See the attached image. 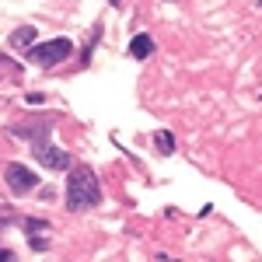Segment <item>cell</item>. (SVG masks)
Returning <instances> with one entry per match:
<instances>
[{"label":"cell","instance_id":"7a4b0ae2","mask_svg":"<svg viewBox=\"0 0 262 262\" xmlns=\"http://www.w3.org/2000/svg\"><path fill=\"white\" fill-rule=\"evenodd\" d=\"M98 203H101V185H98L95 168H88V164L70 168V179H67V210L81 213V210H95Z\"/></svg>","mask_w":262,"mask_h":262},{"label":"cell","instance_id":"7c38bea8","mask_svg":"<svg viewBox=\"0 0 262 262\" xmlns=\"http://www.w3.org/2000/svg\"><path fill=\"white\" fill-rule=\"evenodd\" d=\"M7 224H11V217H0V231H4V227H7Z\"/></svg>","mask_w":262,"mask_h":262},{"label":"cell","instance_id":"3957f363","mask_svg":"<svg viewBox=\"0 0 262 262\" xmlns=\"http://www.w3.org/2000/svg\"><path fill=\"white\" fill-rule=\"evenodd\" d=\"M25 53H28V60L35 63V67L49 70V67L63 63L70 53H74V42L63 39V35H56V39H49V42H35V46H32V49H25Z\"/></svg>","mask_w":262,"mask_h":262},{"label":"cell","instance_id":"52a82bcc","mask_svg":"<svg viewBox=\"0 0 262 262\" xmlns=\"http://www.w3.org/2000/svg\"><path fill=\"white\" fill-rule=\"evenodd\" d=\"M154 143H158V154H164V158L175 154V137H171L168 129H158V133H154Z\"/></svg>","mask_w":262,"mask_h":262},{"label":"cell","instance_id":"277c9868","mask_svg":"<svg viewBox=\"0 0 262 262\" xmlns=\"http://www.w3.org/2000/svg\"><path fill=\"white\" fill-rule=\"evenodd\" d=\"M4 182H7V189L14 192V196H28L35 185H39V175L28 168V164H18L11 161L7 168H4Z\"/></svg>","mask_w":262,"mask_h":262},{"label":"cell","instance_id":"4fadbf2b","mask_svg":"<svg viewBox=\"0 0 262 262\" xmlns=\"http://www.w3.org/2000/svg\"><path fill=\"white\" fill-rule=\"evenodd\" d=\"M108 4H112V7H119V4H122V0H108Z\"/></svg>","mask_w":262,"mask_h":262},{"label":"cell","instance_id":"5b68a950","mask_svg":"<svg viewBox=\"0 0 262 262\" xmlns=\"http://www.w3.org/2000/svg\"><path fill=\"white\" fill-rule=\"evenodd\" d=\"M129 56H133V60H150V56H154V39H150L147 32L133 35V42H129Z\"/></svg>","mask_w":262,"mask_h":262},{"label":"cell","instance_id":"8fae6325","mask_svg":"<svg viewBox=\"0 0 262 262\" xmlns=\"http://www.w3.org/2000/svg\"><path fill=\"white\" fill-rule=\"evenodd\" d=\"M25 101H28V105H42V101H46V98H42V95H35V91H32V95H25Z\"/></svg>","mask_w":262,"mask_h":262},{"label":"cell","instance_id":"9c48e42d","mask_svg":"<svg viewBox=\"0 0 262 262\" xmlns=\"http://www.w3.org/2000/svg\"><path fill=\"white\" fill-rule=\"evenodd\" d=\"M21 227H25V234H28V231H49V224L39 221V217H28V221H21Z\"/></svg>","mask_w":262,"mask_h":262},{"label":"cell","instance_id":"ba28073f","mask_svg":"<svg viewBox=\"0 0 262 262\" xmlns=\"http://www.w3.org/2000/svg\"><path fill=\"white\" fill-rule=\"evenodd\" d=\"M4 77H18V63L7 60V56H0V81Z\"/></svg>","mask_w":262,"mask_h":262},{"label":"cell","instance_id":"8992f818","mask_svg":"<svg viewBox=\"0 0 262 262\" xmlns=\"http://www.w3.org/2000/svg\"><path fill=\"white\" fill-rule=\"evenodd\" d=\"M35 39H39V32H35V28H32V25H21V28H14V32H11V46H14V49H32V46H35Z\"/></svg>","mask_w":262,"mask_h":262},{"label":"cell","instance_id":"30bf717a","mask_svg":"<svg viewBox=\"0 0 262 262\" xmlns=\"http://www.w3.org/2000/svg\"><path fill=\"white\" fill-rule=\"evenodd\" d=\"M32 248H35V252H46L49 242H46V238H32Z\"/></svg>","mask_w":262,"mask_h":262},{"label":"cell","instance_id":"6da1fadb","mask_svg":"<svg viewBox=\"0 0 262 262\" xmlns=\"http://www.w3.org/2000/svg\"><path fill=\"white\" fill-rule=\"evenodd\" d=\"M7 133H14L21 140L32 143V154H35V161L42 168H49V171H63V168H70V154L60 150L56 143L49 140V133H53V119H28V126H7Z\"/></svg>","mask_w":262,"mask_h":262}]
</instances>
